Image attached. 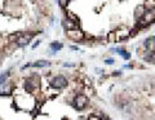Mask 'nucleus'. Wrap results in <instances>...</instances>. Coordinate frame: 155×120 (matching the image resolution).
<instances>
[{
	"label": "nucleus",
	"mask_w": 155,
	"mask_h": 120,
	"mask_svg": "<svg viewBox=\"0 0 155 120\" xmlns=\"http://www.w3.org/2000/svg\"><path fill=\"white\" fill-rule=\"evenodd\" d=\"M8 77V74H3V75H0V84H3V83H5Z\"/></svg>",
	"instance_id": "12"
},
{
	"label": "nucleus",
	"mask_w": 155,
	"mask_h": 120,
	"mask_svg": "<svg viewBox=\"0 0 155 120\" xmlns=\"http://www.w3.org/2000/svg\"><path fill=\"white\" fill-rule=\"evenodd\" d=\"M58 3H60L61 7H65L66 5V0H58Z\"/></svg>",
	"instance_id": "14"
},
{
	"label": "nucleus",
	"mask_w": 155,
	"mask_h": 120,
	"mask_svg": "<svg viewBox=\"0 0 155 120\" xmlns=\"http://www.w3.org/2000/svg\"><path fill=\"white\" fill-rule=\"evenodd\" d=\"M51 85L53 87V88L62 89V88H65V87L67 85V80H66V77H63V76H57V77H54V79L52 80Z\"/></svg>",
	"instance_id": "3"
},
{
	"label": "nucleus",
	"mask_w": 155,
	"mask_h": 120,
	"mask_svg": "<svg viewBox=\"0 0 155 120\" xmlns=\"http://www.w3.org/2000/svg\"><path fill=\"white\" fill-rule=\"evenodd\" d=\"M67 17L70 18V21H72L74 24H79V17H76L75 14H72V13L67 12Z\"/></svg>",
	"instance_id": "8"
},
{
	"label": "nucleus",
	"mask_w": 155,
	"mask_h": 120,
	"mask_svg": "<svg viewBox=\"0 0 155 120\" xmlns=\"http://www.w3.org/2000/svg\"><path fill=\"white\" fill-rule=\"evenodd\" d=\"M87 105V98L84 96H78L76 97V99H75V106L79 110H81V109H84V106Z\"/></svg>",
	"instance_id": "4"
},
{
	"label": "nucleus",
	"mask_w": 155,
	"mask_h": 120,
	"mask_svg": "<svg viewBox=\"0 0 155 120\" xmlns=\"http://www.w3.org/2000/svg\"><path fill=\"white\" fill-rule=\"evenodd\" d=\"M154 21H155V8L149 9V11L145 12V14L141 17L138 25H140L141 27H145V26L150 25V24H151V22H154Z\"/></svg>",
	"instance_id": "1"
},
{
	"label": "nucleus",
	"mask_w": 155,
	"mask_h": 120,
	"mask_svg": "<svg viewBox=\"0 0 155 120\" xmlns=\"http://www.w3.org/2000/svg\"><path fill=\"white\" fill-rule=\"evenodd\" d=\"M107 39L109 40H110V41H112V43H114V41H115V32H111V34H109V36H107Z\"/></svg>",
	"instance_id": "13"
},
{
	"label": "nucleus",
	"mask_w": 155,
	"mask_h": 120,
	"mask_svg": "<svg viewBox=\"0 0 155 120\" xmlns=\"http://www.w3.org/2000/svg\"><path fill=\"white\" fill-rule=\"evenodd\" d=\"M146 59H147V61H150V62H155V53L154 52L150 53L149 56H146Z\"/></svg>",
	"instance_id": "11"
},
{
	"label": "nucleus",
	"mask_w": 155,
	"mask_h": 120,
	"mask_svg": "<svg viewBox=\"0 0 155 120\" xmlns=\"http://www.w3.org/2000/svg\"><path fill=\"white\" fill-rule=\"evenodd\" d=\"M116 52H118V53H119V54H120V56H123V57H124V58H127V59H128V58L131 57V56H129V53H125V52H124V50H122V49H120V50H119V49H118V50H116Z\"/></svg>",
	"instance_id": "10"
},
{
	"label": "nucleus",
	"mask_w": 155,
	"mask_h": 120,
	"mask_svg": "<svg viewBox=\"0 0 155 120\" xmlns=\"http://www.w3.org/2000/svg\"><path fill=\"white\" fill-rule=\"evenodd\" d=\"M67 36L74 41H80L84 39V32L79 29H76V27H74V29L67 30Z\"/></svg>",
	"instance_id": "2"
},
{
	"label": "nucleus",
	"mask_w": 155,
	"mask_h": 120,
	"mask_svg": "<svg viewBox=\"0 0 155 120\" xmlns=\"http://www.w3.org/2000/svg\"><path fill=\"white\" fill-rule=\"evenodd\" d=\"M106 63H107V65H112V63H114V59H112V58L106 59Z\"/></svg>",
	"instance_id": "15"
},
{
	"label": "nucleus",
	"mask_w": 155,
	"mask_h": 120,
	"mask_svg": "<svg viewBox=\"0 0 155 120\" xmlns=\"http://www.w3.org/2000/svg\"><path fill=\"white\" fill-rule=\"evenodd\" d=\"M31 39V36L30 35H27V36H24V38H20L18 39V45H20V47H22V45H26L27 43H29V40Z\"/></svg>",
	"instance_id": "7"
},
{
	"label": "nucleus",
	"mask_w": 155,
	"mask_h": 120,
	"mask_svg": "<svg viewBox=\"0 0 155 120\" xmlns=\"http://www.w3.org/2000/svg\"><path fill=\"white\" fill-rule=\"evenodd\" d=\"M51 65V62H48V61H44V59H39V61H36L35 63H33V66L34 67H47Z\"/></svg>",
	"instance_id": "6"
},
{
	"label": "nucleus",
	"mask_w": 155,
	"mask_h": 120,
	"mask_svg": "<svg viewBox=\"0 0 155 120\" xmlns=\"http://www.w3.org/2000/svg\"><path fill=\"white\" fill-rule=\"evenodd\" d=\"M51 49H53V50H60V49H62V44L61 43H52L51 44Z\"/></svg>",
	"instance_id": "9"
},
{
	"label": "nucleus",
	"mask_w": 155,
	"mask_h": 120,
	"mask_svg": "<svg viewBox=\"0 0 155 120\" xmlns=\"http://www.w3.org/2000/svg\"><path fill=\"white\" fill-rule=\"evenodd\" d=\"M115 32V41L118 40H123V39H127L129 36V31L127 30H122V31H114Z\"/></svg>",
	"instance_id": "5"
}]
</instances>
